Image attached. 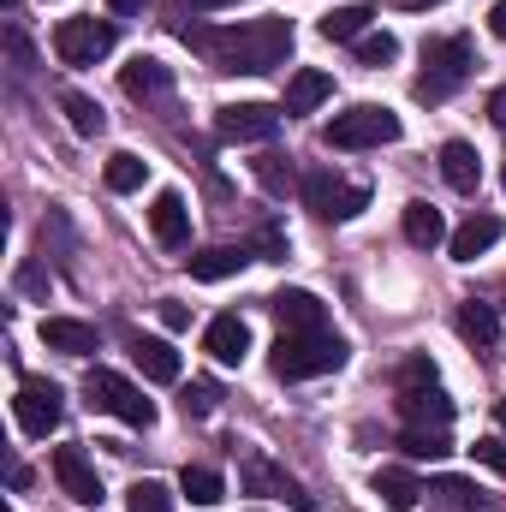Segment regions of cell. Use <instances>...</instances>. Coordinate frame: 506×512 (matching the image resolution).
<instances>
[{
	"mask_svg": "<svg viewBox=\"0 0 506 512\" xmlns=\"http://www.w3.org/2000/svg\"><path fill=\"white\" fill-rule=\"evenodd\" d=\"M352 358V346L340 340V334H280L274 340V352H268V370L280 376V382H310V376H328V370H340Z\"/></svg>",
	"mask_w": 506,
	"mask_h": 512,
	"instance_id": "3957f363",
	"label": "cell"
},
{
	"mask_svg": "<svg viewBox=\"0 0 506 512\" xmlns=\"http://www.w3.org/2000/svg\"><path fill=\"white\" fill-rule=\"evenodd\" d=\"M149 0H108V12H143Z\"/></svg>",
	"mask_w": 506,
	"mask_h": 512,
	"instance_id": "f6af8a7d",
	"label": "cell"
},
{
	"mask_svg": "<svg viewBox=\"0 0 506 512\" xmlns=\"http://www.w3.org/2000/svg\"><path fill=\"white\" fill-rule=\"evenodd\" d=\"M108 191H143V179H149V161H137L131 149H120V155H108Z\"/></svg>",
	"mask_w": 506,
	"mask_h": 512,
	"instance_id": "1f68e13d",
	"label": "cell"
},
{
	"mask_svg": "<svg viewBox=\"0 0 506 512\" xmlns=\"http://www.w3.org/2000/svg\"><path fill=\"white\" fill-rule=\"evenodd\" d=\"M489 120H495V126L506 131V84L495 90V96H489Z\"/></svg>",
	"mask_w": 506,
	"mask_h": 512,
	"instance_id": "b9f144b4",
	"label": "cell"
},
{
	"mask_svg": "<svg viewBox=\"0 0 506 512\" xmlns=\"http://www.w3.org/2000/svg\"><path fill=\"white\" fill-rule=\"evenodd\" d=\"M108 48H114V24H108V18H66V24L54 30L60 66H96Z\"/></svg>",
	"mask_w": 506,
	"mask_h": 512,
	"instance_id": "9c48e42d",
	"label": "cell"
},
{
	"mask_svg": "<svg viewBox=\"0 0 506 512\" xmlns=\"http://www.w3.org/2000/svg\"><path fill=\"white\" fill-rule=\"evenodd\" d=\"M120 90H126L131 102H161L167 90H173V66H161V60H131L126 72H120Z\"/></svg>",
	"mask_w": 506,
	"mask_h": 512,
	"instance_id": "ac0fdd59",
	"label": "cell"
},
{
	"mask_svg": "<svg viewBox=\"0 0 506 512\" xmlns=\"http://www.w3.org/2000/svg\"><path fill=\"white\" fill-rule=\"evenodd\" d=\"M84 399H90L96 411H108V417L131 423V429H149V423H155V405H149L120 370H102V364H96V370L84 376Z\"/></svg>",
	"mask_w": 506,
	"mask_h": 512,
	"instance_id": "8992f818",
	"label": "cell"
},
{
	"mask_svg": "<svg viewBox=\"0 0 506 512\" xmlns=\"http://www.w3.org/2000/svg\"><path fill=\"white\" fill-rule=\"evenodd\" d=\"M179 405H185V417H209V411L221 405V387L215 382H191L185 393H179Z\"/></svg>",
	"mask_w": 506,
	"mask_h": 512,
	"instance_id": "e575fe53",
	"label": "cell"
},
{
	"mask_svg": "<svg viewBox=\"0 0 506 512\" xmlns=\"http://www.w3.org/2000/svg\"><path fill=\"white\" fill-rule=\"evenodd\" d=\"M12 417H18V429H24L30 441H48V435L60 429V417H66V393L54 382H42V376H30V382H18Z\"/></svg>",
	"mask_w": 506,
	"mask_h": 512,
	"instance_id": "52a82bcc",
	"label": "cell"
},
{
	"mask_svg": "<svg viewBox=\"0 0 506 512\" xmlns=\"http://www.w3.org/2000/svg\"><path fill=\"white\" fill-rule=\"evenodd\" d=\"M405 239L417 245V251H435V245H447L453 233H447V221H441V209H429V203H405Z\"/></svg>",
	"mask_w": 506,
	"mask_h": 512,
	"instance_id": "d4e9b609",
	"label": "cell"
},
{
	"mask_svg": "<svg viewBox=\"0 0 506 512\" xmlns=\"http://www.w3.org/2000/svg\"><path fill=\"white\" fill-rule=\"evenodd\" d=\"M501 233H506L501 215H471V221L447 239V251H453V262H477L483 251H495V245H501Z\"/></svg>",
	"mask_w": 506,
	"mask_h": 512,
	"instance_id": "e0dca14e",
	"label": "cell"
},
{
	"mask_svg": "<svg viewBox=\"0 0 506 512\" xmlns=\"http://www.w3.org/2000/svg\"><path fill=\"white\" fill-rule=\"evenodd\" d=\"M495 417H501V429H506V399H501V405H495Z\"/></svg>",
	"mask_w": 506,
	"mask_h": 512,
	"instance_id": "bcb514c9",
	"label": "cell"
},
{
	"mask_svg": "<svg viewBox=\"0 0 506 512\" xmlns=\"http://www.w3.org/2000/svg\"><path fill=\"white\" fill-rule=\"evenodd\" d=\"M126 507L131 512H173V489H167V483H155V477H143V483H131Z\"/></svg>",
	"mask_w": 506,
	"mask_h": 512,
	"instance_id": "d6a6232c",
	"label": "cell"
},
{
	"mask_svg": "<svg viewBox=\"0 0 506 512\" xmlns=\"http://www.w3.org/2000/svg\"><path fill=\"white\" fill-rule=\"evenodd\" d=\"M179 489L197 501V507H215L221 495H227V483H221V471H209V465H185V477H179Z\"/></svg>",
	"mask_w": 506,
	"mask_h": 512,
	"instance_id": "4dcf8cb0",
	"label": "cell"
},
{
	"mask_svg": "<svg viewBox=\"0 0 506 512\" xmlns=\"http://www.w3.org/2000/svg\"><path fill=\"white\" fill-rule=\"evenodd\" d=\"M185 12H221V6H233V0H179Z\"/></svg>",
	"mask_w": 506,
	"mask_h": 512,
	"instance_id": "ee69618b",
	"label": "cell"
},
{
	"mask_svg": "<svg viewBox=\"0 0 506 512\" xmlns=\"http://www.w3.org/2000/svg\"><path fill=\"white\" fill-rule=\"evenodd\" d=\"M131 358H137V370H143L149 382H161V387L179 382V352H173L167 340H155V334H137V340H131Z\"/></svg>",
	"mask_w": 506,
	"mask_h": 512,
	"instance_id": "7402d4cb",
	"label": "cell"
},
{
	"mask_svg": "<svg viewBox=\"0 0 506 512\" xmlns=\"http://www.w3.org/2000/svg\"><path fill=\"white\" fill-rule=\"evenodd\" d=\"M459 340L477 346V352H495V340H501V316H495V304L465 298V304H459Z\"/></svg>",
	"mask_w": 506,
	"mask_h": 512,
	"instance_id": "44dd1931",
	"label": "cell"
},
{
	"mask_svg": "<svg viewBox=\"0 0 506 512\" xmlns=\"http://www.w3.org/2000/svg\"><path fill=\"white\" fill-rule=\"evenodd\" d=\"M42 346L66 352V358H90L96 352V328L78 322V316H42Z\"/></svg>",
	"mask_w": 506,
	"mask_h": 512,
	"instance_id": "2e32d148",
	"label": "cell"
},
{
	"mask_svg": "<svg viewBox=\"0 0 506 512\" xmlns=\"http://www.w3.org/2000/svg\"><path fill=\"white\" fill-rule=\"evenodd\" d=\"M245 262H251V251H245V245H209V251L185 256L191 280H233V274H239Z\"/></svg>",
	"mask_w": 506,
	"mask_h": 512,
	"instance_id": "603a6c76",
	"label": "cell"
},
{
	"mask_svg": "<svg viewBox=\"0 0 506 512\" xmlns=\"http://www.w3.org/2000/svg\"><path fill=\"white\" fill-rule=\"evenodd\" d=\"M471 72H477V48H471V36H429L423 42V72H417V102H447V96H459L465 84H471Z\"/></svg>",
	"mask_w": 506,
	"mask_h": 512,
	"instance_id": "7a4b0ae2",
	"label": "cell"
},
{
	"mask_svg": "<svg viewBox=\"0 0 506 512\" xmlns=\"http://www.w3.org/2000/svg\"><path fill=\"white\" fill-rule=\"evenodd\" d=\"M268 316L280 322V334H322V328H328V304H322L316 292H304V286L274 292V298H268Z\"/></svg>",
	"mask_w": 506,
	"mask_h": 512,
	"instance_id": "8fae6325",
	"label": "cell"
},
{
	"mask_svg": "<svg viewBox=\"0 0 506 512\" xmlns=\"http://www.w3.org/2000/svg\"><path fill=\"white\" fill-rule=\"evenodd\" d=\"M286 108H268V102H227L215 108V137L221 143H274Z\"/></svg>",
	"mask_w": 506,
	"mask_h": 512,
	"instance_id": "ba28073f",
	"label": "cell"
},
{
	"mask_svg": "<svg viewBox=\"0 0 506 512\" xmlns=\"http://www.w3.org/2000/svg\"><path fill=\"white\" fill-rule=\"evenodd\" d=\"M399 417L411 423V429H447L453 423V399L441 393V387L429 382V387H399Z\"/></svg>",
	"mask_w": 506,
	"mask_h": 512,
	"instance_id": "4fadbf2b",
	"label": "cell"
},
{
	"mask_svg": "<svg viewBox=\"0 0 506 512\" xmlns=\"http://www.w3.org/2000/svg\"><path fill=\"white\" fill-rule=\"evenodd\" d=\"M328 96H334V78L316 72V66H304V72H292V84H286V114H310V108H322Z\"/></svg>",
	"mask_w": 506,
	"mask_h": 512,
	"instance_id": "cb8c5ba5",
	"label": "cell"
},
{
	"mask_svg": "<svg viewBox=\"0 0 506 512\" xmlns=\"http://www.w3.org/2000/svg\"><path fill=\"white\" fill-rule=\"evenodd\" d=\"M6 54H12V72H18V78H30V72H36V54H30V42H24V30H18V24H6Z\"/></svg>",
	"mask_w": 506,
	"mask_h": 512,
	"instance_id": "8d00e7d4",
	"label": "cell"
},
{
	"mask_svg": "<svg viewBox=\"0 0 506 512\" xmlns=\"http://www.w3.org/2000/svg\"><path fill=\"white\" fill-rule=\"evenodd\" d=\"M471 453H477V465H489L495 477H506V441H495V435H489V441H477Z\"/></svg>",
	"mask_w": 506,
	"mask_h": 512,
	"instance_id": "ab89813d",
	"label": "cell"
},
{
	"mask_svg": "<svg viewBox=\"0 0 506 512\" xmlns=\"http://www.w3.org/2000/svg\"><path fill=\"white\" fill-rule=\"evenodd\" d=\"M441 179L453 185V191H477L483 185V161H477V149L465 143V137H453V143H441Z\"/></svg>",
	"mask_w": 506,
	"mask_h": 512,
	"instance_id": "ffe728a7",
	"label": "cell"
},
{
	"mask_svg": "<svg viewBox=\"0 0 506 512\" xmlns=\"http://www.w3.org/2000/svg\"><path fill=\"white\" fill-rule=\"evenodd\" d=\"M358 60H364V66H393V60H399V36H387V30L358 36Z\"/></svg>",
	"mask_w": 506,
	"mask_h": 512,
	"instance_id": "836d02e7",
	"label": "cell"
},
{
	"mask_svg": "<svg viewBox=\"0 0 506 512\" xmlns=\"http://www.w3.org/2000/svg\"><path fill=\"white\" fill-rule=\"evenodd\" d=\"M161 322H167L173 334H185V328H191V310H185L179 298H161Z\"/></svg>",
	"mask_w": 506,
	"mask_h": 512,
	"instance_id": "60d3db41",
	"label": "cell"
},
{
	"mask_svg": "<svg viewBox=\"0 0 506 512\" xmlns=\"http://www.w3.org/2000/svg\"><path fill=\"white\" fill-rule=\"evenodd\" d=\"M12 286H18L24 298H48V286H54V280H48V268H42V262H18Z\"/></svg>",
	"mask_w": 506,
	"mask_h": 512,
	"instance_id": "d590c367",
	"label": "cell"
},
{
	"mask_svg": "<svg viewBox=\"0 0 506 512\" xmlns=\"http://www.w3.org/2000/svg\"><path fill=\"white\" fill-rule=\"evenodd\" d=\"M298 197H304V209L322 215V221H352V215L370 209V185H346L334 167H310L304 185H298Z\"/></svg>",
	"mask_w": 506,
	"mask_h": 512,
	"instance_id": "5b68a950",
	"label": "cell"
},
{
	"mask_svg": "<svg viewBox=\"0 0 506 512\" xmlns=\"http://www.w3.org/2000/svg\"><path fill=\"white\" fill-rule=\"evenodd\" d=\"M399 114L393 108H381V102H358V108H346V114H334L328 126H322V143L328 149H381V143H399Z\"/></svg>",
	"mask_w": 506,
	"mask_h": 512,
	"instance_id": "277c9868",
	"label": "cell"
},
{
	"mask_svg": "<svg viewBox=\"0 0 506 512\" xmlns=\"http://www.w3.org/2000/svg\"><path fill=\"white\" fill-rule=\"evenodd\" d=\"M501 185H506V173H501Z\"/></svg>",
	"mask_w": 506,
	"mask_h": 512,
	"instance_id": "7dc6e473",
	"label": "cell"
},
{
	"mask_svg": "<svg viewBox=\"0 0 506 512\" xmlns=\"http://www.w3.org/2000/svg\"><path fill=\"white\" fill-rule=\"evenodd\" d=\"M489 30L506 42V0H495V6H489Z\"/></svg>",
	"mask_w": 506,
	"mask_h": 512,
	"instance_id": "7bdbcfd3",
	"label": "cell"
},
{
	"mask_svg": "<svg viewBox=\"0 0 506 512\" xmlns=\"http://www.w3.org/2000/svg\"><path fill=\"white\" fill-rule=\"evenodd\" d=\"M149 233H155L167 251H185V245H191V209H185L179 191H161V197L149 203Z\"/></svg>",
	"mask_w": 506,
	"mask_h": 512,
	"instance_id": "5bb4252c",
	"label": "cell"
},
{
	"mask_svg": "<svg viewBox=\"0 0 506 512\" xmlns=\"http://www.w3.org/2000/svg\"><path fill=\"white\" fill-rule=\"evenodd\" d=\"M251 173H256V185H262L268 197H286V191H298V185H304V173H298L280 149H268L262 161H251Z\"/></svg>",
	"mask_w": 506,
	"mask_h": 512,
	"instance_id": "83f0119b",
	"label": "cell"
},
{
	"mask_svg": "<svg viewBox=\"0 0 506 512\" xmlns=\"http://www.w3.org/2000/svg\"><path fill=\"white\" fill-rule=\"evenodd\" d=\"M256 251H262V262H286V233L268 221V227H256Z\"/></svg>",
	"mask_w": 506,
	"mask_h": 512,
	"instance_id": "f35d334b",
	"label": "cell"
},
{
	"mask_svg": "<svg viewBox=\"0 0 506 512\" xmlns=\"http://www.w3.org/2000/svg\"><path fill=\"white\" fill-rule=\"evenodd\" d=\"M203 352H209L215 364H245V352H251L245 316H215V322L203 328Z\"/></svg>",
	"mask_w": 506,
	"mask_h": 512,
	"instance_id": "9a60e30c",
	"label": "cell"
},
{
	"mask_svg": "<svg viewBox=\"0 0 506 512\" xmlns=\"http://www.w3.org/2000/svg\"><path fill=\"white\" fill-rule=\"evenodd\" d=\"M423 495L447 512H506V507H495V501H483V489H477L471 477H435Z\"/></svg>",
	"mask_w": 506,
	"mask_h": 512,
	"instance_id": "d6986e66",
	"label": "cell"
},
{
	"mask_svg": "<svg viewBox=\"0 0 506 512\" xmlns=\"http://www.w3.org/2000/svg\"><path fill=\"white\" fill-rule=\"evenodd\" d=\"M376 495L387 512H411L417 507V495H423V483L405 471V465H387V471H376Z\"/></svg>",
	"mask_w": 506,
	"mask_h": 512,
	"instance_id": "484cf974",
	"label": "cell"
},
{
	"mask_svg": "<svg viewBox=\"0 0 506 512\" xmlns=\"http://www.w3.org/2000/svg\"><path fill=\"white\" fill-rule=\"evenodd\" d=\"M215 72H274L286 66L292 54V18H251V24H227V30H209V24H185L179 30Z\"/></svg>",
	"mask_w": 506,
	"mask_h": 512,
	"instance_id": "6da1fadb",
	"label": "cell"
},
{
	"mask_svg": "<svg viewBox=\"0 0 506 512\" xmlns=\"http://www.w3.org/2000/svg\"><path fill=\"white\" fill-rule=\"evenodd\" d=\"M60 108H66V120H72L78 137H102V131H108L102 102H96V96H84V90H60Z\"/></svg>",
	"mask_w": 506,
	"mask_h": 512,
	"instance_id": "f1b7e54d",
	"label": "cell"
},
{
	"mask_svg": "<svg viewBox=\"0 0 506 512\" xmlns=\"http://www.w3.org/2000/svg\"><path fill=\"white\" fill-rule=\"evenodd\" d=\"M435 382V364L423 358V352H411L405 364H399V387H429Z\"/></svg>",
	"mask_w": 506,
	"mask_h": 512,
	"instance_id": "74e56055",
	"label": "cell"
},
{
	"mask_svg": "<svg viewBox=\"0 0 506 512\" xmlns=\"http://www.w3.org/2000/svg\"><path fill=\"white\" fill-rule=\"evenodd\" d=\"M399 453H405V459H447V453H453V441H447V429H411V423H405Z\"/></svg>",
	"mask_w": 506,
	"mask_h": 512,
	"instance_id": "f546056e",
	"label": "cell"
},
{
	"mask_svg": "<svg viewBox=\"0 0 506 512\" xmlns=\"http://www.w3.org/2000/svg\"><path fill=\"white\" fill-rule=\"evenodd\" d=\"M54 477H60V489L78 507H102V477H96V465H90L84 447H54Z\"/></svg>",
	"mask_w": 506,
	"mask_h": 512,
	"instance_id": "7c38bea8",
	"label": "cell"
},
{
	"mask_svg": "<svg viewBox=\"0 0 506 512\" xmlns=\"http://www.w3.org/2000/svg\"><path fill=\"white\" fill-rule=\"evenodd\" d=\"M239 477H245V489H251V495H274V501H286L292 512H316V501L304 495V483H298L292 471H280L274 459H262V453L245 459V471H239Z\"/></svg>",
	"mask_w": 506,
	"mask_h": 512,
	"instance_id": "30bf717a",
	"label": "cell"
},
{
	"mask_svg": "<svg viewBox=\"0 0 506 512\" xmlns=\"http://www.w3.org/2000/svg\"><path fill=\"white\" fill-rule=\"evenodd\" d=\"M370 18H376V6H364V0L334 6V12L322 18V36H328V42H358V36H370Z\"/></svg>",
	"mask_w": 506,
	"mask_h": 512,
	"instance_id": "4316f807",
	"label": "cell"
}]
</instances>
